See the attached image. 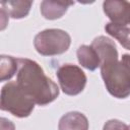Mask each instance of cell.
Returning <instances> with one entry per match:
<instances>
[{"instance_id": "12", "label": "cell", "mask_w": 130, "mask_h": 130, "mask_svg": "<svg viewBox=\"0 0 130 130\" xmlns=\"http://www.w3.org/2000/svg\"><path fill=\"white\" fill-rule=\"evenodd\" d=\"M105 29L109 35L117 39L124 48L130 50V27L109 22L106 24Z\"/></svg>"}, {"instance_id": "10", "label": "cell", "mask_w": 130, "mask_h": 130, "mask_svg": "<svg viewBox=\"0 0 130 130\" xmlns=\"http://www.w3.org/2000/svg\"><path fill=\"white\" fill-rule=\"evenodd\" d=\"M78 62L89 70H94L101 66V59L91 46H80L77 50Z\"/></svg>"}, {"instance_id": "15", "label": "cell", "mask_w": 130, "mask_h": 130, "mask_svg": "<svg viewBox=\"0 0 130 130\" xmlns=\"http://www.w3.org/2000/svg\"><path fill=\"white\" fill-rule=\"evenodd\" d=\"M1 130H14V125L11 123V121L1 118Z\"/></svg>"}, {"instance_id": "2", "label": "cell", "mask_w": 130, "mask_h": 130, "mask_svg": "<svg viewBox=\"0 0 130 130\" xmlns=\"http://www.w3.org/2000/svg\"><path fill=\"white\" fill-rule=\"evenodd\" d=\"M102 77L108 91L118 99H125L130 94V69L118 60L101 65Z\"/></svg>"}, {"instance_id": "4", "label": "cell", "mask_w": 130, "mask_h": 130, "mask_svg": "<svg viewBox=\"0 0 130 130\" xmlns=\"http://www.w3.org/2000/svg\"><path fill=\"white\" fill-rule=\"evenodd\" d=\"M70 43V36L65 30L58 28H50L40 31L34 40L37 52L44 56L63 54L68 50Z\"/></svg>"}, {"instance_id": "8", "label": "cell", "mask_w": 130, "mask_h": 130, "mask_svg": "<svg viewBox=\"0 0 130 130\" xmlns=\"http://www.w3.org/2000/svg\"><path fill=\"white\" fill-rule=\"evenodd\" d=\"M59 130H87V118L79 112H70L65 114L59 121Z\"/></svg>"}, {"instance_id": "7", "label": "cell", "mask_w": 130, "mask_h": 130, "mask_svg": "<svg viewBox=\"0 0 130 130\" xmlns=\"http://www.w3.org/2000/svg\"><path fill=\"white\" fill-rule=\"evenodd\" d=\"M91 47L98 53L101 59V65L110 61L118 60V52L116 49V45L111 39L104 36L98 37L92 41Z\"/></svg>"}, {"instance_id": "11", "label": "cell", "mask_w": 130, "mask_h": 130, "mask_svg": "<svg viewBox=\"0 0 130 130\" xmlns=\"http://www.w3.org/2000/svg\"><path fill=\"white\" fill-rule=\"evenodd\" d=\"M31 1H1L0 6L5 9L12 18H22L29 12Z\"/></svg>"}, {"instance_id": "16", "label": "cell", "mask_w": 130, "mask_h": 130, "mask_svg": "<svg viewBox=\"0 0 130 130\" xmlns=\"http://www.w3.org/2000/svg\"><path fill=\"white\" fill-rule=\"evenodd\" d=\"M129 69H130V55H127V54H125V55H123V57H122V60H121Z\"/></svg>"}, {"instance_id": "3", "label": "cell", "mask_w": 130, "mask_h": 130, "mask_svg": "<svg viewBox=\"0 0 130 130\" xmlns=\"http://www.w3.org/2000/svg\"><path fill=\"white\" fill-rule=\"evenodd\" d=\"M35 105V102L20 89L16 82H8L2 87L1 110L8 111L16 117L23 118L31 113Z\"/></svg>"}, {"instance_id": "9", "label": "cell", "mask_w": 130, "mask_h": 130, "mask_svg": "<svg viewBox=\"0 0 130 130\" xmlns=\"http://www.w3.org/2000/svg\"><path fill=\"white\" fill-rule=\"evenodd\" d=\"M74 4L71 1H43L40 5L41 13L47 19L60 18L68 9L70 5Z\"/></svg>"}, {"instance_id": "1", "label": "cell", "mask_w": 130, "mask_h": 130, "mask_svg": "<svg viewBox=\"0 0 130 130\" xmlns=\"http://www.w3.org/2000/svg\"><path fill=\"white\" fill-rule=\"evenodd\" d=\"M16 83L35 104L45 106L53 102L59 94L57 84L49 78L42 67L29 59L18 58Z\"/></svg>"}, {"instance_id": "6", "label": "cell", "mask_w": 130, "mask_h": 130, "mask_svg": "<svg viewBox=\"0 0 130 130\" xmlns=\"http://www.w3.org/2000/svg\"><path fill=\"white\" fill-rule=\"evenodd\" d=\"M104 12L113 23L127 25L130 23V2L108 0L103 3Z\"/></svg>"}, {"instance_id": "5", "label": "cell", "mask_w": 130, "mask_h": 130, "mask_svg": "<svg viewBox=\"0 0 130 130\" xmlns=\"http://www.w3.org/2000/svg\"><path fill=\"white\" fill-rule=\"evenodd\" d=\"M56 74L61 89L66 94L76 95L83 90L86 84L84 72L76 65L64 64L58 68Z\"/></svg>"}, {"instance_id": "14", "label": "cell", "mask_w": 130, "mask_h": 130, "mask_svg": "<svg viewBox=\"0 0 130 130\" xmlns=\"http://www.w3.org/2000/svg\"><path fill=\"white\" fill-rule=\"evenodd\" d=\"M103 130H129L128 126L119 120H110L104 125Z\"/></svg>"}, {"instance_id": "13", "label": "cell", "mask_w": 130, "mask_h": 130, "mask_svg": "<svg viewBox=\"0 0 130 130\" xmlns=\"http://www.w3.org/2000/svg\"><path fill=\"white\" fill-rule=\"evenodd\" d=\"M16 70H18L17 59L12 58L10 56H1V66H0L1 81L10 79L14 75Z\"/></svg>"}, {"instance_id": "17", "label": "cell", "mask_w": 130, "mask_h": 130, "mask_svg": "<svg viewBox=\"0 0 130 130\" xmlns=\"http://www.w3.org/2000/svg\"><path fill=\"white\" fill-rule=\"evenodd\" d=\"M128 128H129V130H130V126H128Z\"/></svg>"}]
</instances>
